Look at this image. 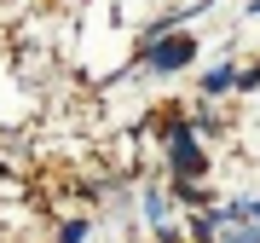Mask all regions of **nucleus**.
I'll use <instances>...</instances> for the list:
<instances>
[{
    "label": "nucleus",
    "mask_w": 260,
    "mask_h": 243,
    "mask_svg": "<svg viewBox=\"0 0 260 243\" xmlns=\"http://www.w3.org/2000/svg\"><path fill=\"white\" fill-rule=\"evenodd\" d=\"M225 243H260V232H232Z\"/></svg>",
    "instance_id": "nucleus-4"
},
{
    "label": "nucleus",
    "mask_w": 260,
    "mask_h": 243,
    "mask_svg": "<svg viewBox=\"0 0 260 243\" xmlns=\"http://www.w3.org/2000/svg\"><path fill=\"white\" fill-rule=\"evenodd\" d=\"M81 237H87V226H81V220H70V226H64V237H58V243H81Z\"/></svg>",
    "instance_id": "nucleus-3"
},
{
    "label": "nucleus",
    "mask_w": 260,
    "mask_h": 243,
    "mask_svg": "<svg viewBox=\"0 0 260 243\" xmlns=\"http://www.w3.org/2000/svg\"><path fill=\"white\" fill-rule=\"evenodd\" d=\"M145 58H150L156 70H185L191 58H197V41H191V35H168V41H150V47H145Z\"/></svg>",
    "instance_id": "nucleus-1"
},
{
    "label": "nucleus",
    "mask_w": 260,
    "mask_h": 243,
    "mask_svg": "<svg viewBox=\"0 0 260 243\" xmlns=\"http://www.w3.org/2000/svg\"><path fill=\"white\" fill-rule=\"evenodd\" d=\"M168 157H174V168H179V186H191V174L203 168V150H197L191 128H174V145H168Z\"/></svg>",
    "instance_id": "nucleus-2"
}]
</instances>
